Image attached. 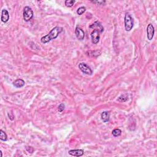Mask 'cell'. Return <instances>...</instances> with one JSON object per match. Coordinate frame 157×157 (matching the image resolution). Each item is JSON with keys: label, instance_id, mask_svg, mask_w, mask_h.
<instances>
[{"label": "cell", "instance_id": "6da1fadb", "mask_svg": "<svg viewBox=\"0 0 157 157\" xmlns=\"http://www.w3.org/2000/svg\"><path fill=\"white\" fill-rule=\"evenodd\" d=\"M62 31H63V28L60 27H55L50 31V32L48 34L43 36L41 39V41L44 44L49 43L51 40L56 39L62 32Z\"/></svg>", "mask_w": 157, "mask_h": 157}, {"label": "cell", "instance_id": "7a4b0ae2", "mask_svg": "<svg viewBox=\"0 0 157 157\" xmlns=\"http://www.w3.org/2000/svg\"><path fill=\"white\" fill-rule=\"evenodd\" d=\"M134 23L133 19L129 13H127L125 16V28L127 32H129L132 30Z\"/></svg>", "mask_w": 157, "mask_h": 157}, {"label": "cell", "instance_id": "3957f363", "mask_svg": "<svg viewBox=\"0 0 157 157\" xmlns=\"http://www.w3.org/2000/svg\"><path fill=\"white\" fill-rule=\"evenodd\" d=\"M23 19L25 22H29L33 17V11L30 7H25L23 9Z\"/></svg>", "mask_w": 157, "mask_h": 157}, {"label": "cell", "instance_id": "277c9868", "mask_svg": "<svg viewBox=\"0 0 157 157\" xmlns=\"http://www.w3.org/2000/svg\"><path fill=\"white\" fill-rule=\"evenodd\" d=\"M78 68L80 69L82 72L87 75L91 76L93 74V71L90 66H88L86 63H81L78 65Z\"/></svg>", "mask_w": 157, "mask_h": 157}, {"label": "cell", "instance_id": "5b68a950", "mask_svg": "<svg viewBox=\"0 0 157 157\" xmlns=\"http://www.w3.org/2000/svg\"><path fill=\"white\" fill-rule=\"evenodd\" d=\"M100 32L97 30H94L91 33V39H92V43L94 44H96L99 43L100 36Z\"/></svg>", "mask_w": 157, "mask_h": 157}, {"label": "cell", "instance_id": "8992f818", "mask_svg": "<svg viewBox=\"0 0 157 157\" xmlns=\"http://www.w3.org/2000/svg\"><path fill=\"white\" fill-rule=\"evenodd\" d=\"M155 33V29L154 27L153 26L152 24L150 23V24L148 25L147 27V36L148 39L151 41V39H153V36H154Z\"/></svg>", "mask_w": 157, "mask_h": 157}, {"label": "cell", "instance_id": "52a82bcc", "mask_svg": "<svg viewBox=\"0 0 157 157\" xmlns=\"http://www.w3.org/2000/svg\"><path fill=\"white\" fill-rule=\"evenodd\" d=\"M76 35L77 38L80 41H82L85 38V33L83 32V30L82 29L80 28V27H76Z\"/></svg>", "mask_w": 157, "mask_h": 157}, {"label": "cell", "instance_id": "ba28073f", "mask_svg": "<svg viewBox=\"0 0 157 157\" xmlns=\"http://www.w3.org/2000/svg\"><path fill=\"white\" fill-rule=\"evenodd\" d=\"M68 153L69 155H72L74 156H82L84 153L83 150L81 149H77V150H71L68 151Z\"/></svg>", "mask_w": 157, "mask_h": 157}, {"label": "cell", "instance_id": "9c48e42d", "mask_svg": "<svg viewBox=\"0 0 157 157\" xmlns=\"http://www.w3.org/2000/svg\"><path fill=\"white\" fill-rule=\"evenodd\" d=\"M90 28L94 29V30H97L100 33H102L104 31V28L99 22H95L93 24L90 25Z\"/></svg>", "mask_w": 157, "mask_h": 157}, {"label": "cell", "instance_id": "30bf717a", "mask_svg": "<svg viewBox=\"0 0 157 157\" xmlns=\"http://www.w3.org/2000/svg\"><path fill=\"white\" fill-rule=\"evenodd\" d=\"M9 19V14L8 11L6 9L2 10V12H1V21L3 23H6L7 22H8Z\"/></svg>", "mask_w": 157, "mask_h": 157}, {"label": "cell", "instance_id": "8fae6325", "mask_svg": "<svg viewBox=\"0 0 157 157\" xmlns=\"http://www.w3.org/2000/svg\"><path fill=\"white\" fill-rule=\"evenodd\" d=\"M101 117L103 122H104V123L108 122L109 120H110V112H108V111H104V112H102Z\"/></svg>", "mask_w": 157, "mask_h": 157}, {"label": "cell", "instance_id": "7c38bea8", "mask_svg": "<svg viewBox=\"0 0 157 157\" xmlns=\"http://www.w3.org/2000/svg\"><path fill=\"white\" fill-rule=\"evenodd\" d=\"M25 84V81H23V79H21V78L16 80V81H15L13 82V85L15 86L16 88H21V87L24 86Z\"/></svg>", "mask_w": 157, "mask_h": 157}, {"label": "cell", "instance_id": "4fadbf2b", "mask_svg": "<svg viewBox=\"0 0 157 157\" xmlns=\"http://www.w3.org/2000/svg\"><path fill=\"white\" fill-rule=\"evenodd\" d=\"M0 139L3 141H6L8 139V136H7L6 133L3 131L2 129L0 130Z\"/></svg>", "mask_w": 157, "mask_h": 157}, {"label": "cell", "instance_id": "5bb4252c", "mask_svg": "<svg viewBox=\"0 0 157 157\" xmlns=\"http://www.w3.org/2000/svg\"><path fill=\"white\" fill-rule=\"evenodd\" d=\"M128 100V95L127 93L122 95L118 98V101L119 102H125Z\"/></svg>", "mask_w": 157, "mask_h": 157}, {"label": "cell", "instance_id": "9a60e30c", "mask_svg": "<svg viewBox=\"0 0 157 157\" xmlns=\"http://www.w3.org/2000/svg\"><path fill=\"white\" fill-rule=\"evenodd\" d=\"M112 135L114 137H118L121 135L122 134V131L120 130V129H115L112 131Z\"/></svg>", "mask_w": 157, "mask_h": 157}, {"label": "cell", "instance_id": "2e32d148", "mask_svg": "<svg viewBox=\"0 0 157 157\" xmlns=\"http://www.w3.org/2000/svg\"><path fill=\"white\" fill-rule=\"evenodd\" d=\"M65 3L66 6L68 7V8H71V7H72L74 5L75 1H74V0H66V1H65Z\"/></svg>", "mask_w": 157, "mask_h": 157}, {"label": "cell", "instance_id": "e0dca14e", "mask_svg": "<svg viewBox=\"0 0 157 157\" xmlns=\"http://www.w3.org/2000/svg\"><path fill=\"white\" fill-rule=\"evenodd\" d=\"M85 11H86V8H85V7H81V8H79L77 10V14L78 15H81L84 13Z\"/></svg>", "mask_w": 157, "mask_h": 157}, {"label": "cell", "instance_id": "ac0fdd59", "mask_svg": "<svg viewBox=\"0 0 157 157\" xmlns=\"http://www.w3.org/2000/svg\"><path fill=\"white\" fill-rule=\"evenodd\" d=\"M65 104H64L61 103V104H60L59 106H58V110L60 112H63V111L65 110Z\"/></svg>", "mask_w": 157, "mask_h": 157}, {"label": "cell", "instance_id": "d6986e66", "mask_svg": "<svg viewBox=\"0 0 157 157\" xmlns=\"http://www.w3.org/2000/svg\"><path fill=\"white\" fill-rule=\"evenodd\" d=\"M26 149L29 153H32L34 151V149L32 147H27Z\"/></svg>", "mask_w": 157, "mask_h": 157}, {"label": "cell", "instance_id": "ffe728a7", "mask_svg": "<svg viewBox=\"0 0 157 157\" xmlns=\"http://www.w3.org/2000/svg\"><path fill=\"white\" fill-rule=\"evenodd\" d=\"M93 3H97V4H100V5H103V4H104L106 1H93Z\"/></svg>", "mask_w": 157, "mask_h": 157}, {"label": "cell", "instance_id": "44dd1931", "mask_svg": "<svg viewBox=\"0 0 157 157\" xmlns=\"http://www.w3.org/2000/svg\"><path fill=\"white\" fill-rule=\"evenodd\" d=\"M0 156L2 157L3 156V154H2V151H0Z\"/></svg>", "mask_w": 157, "mask_h": 157}]
</instances>
